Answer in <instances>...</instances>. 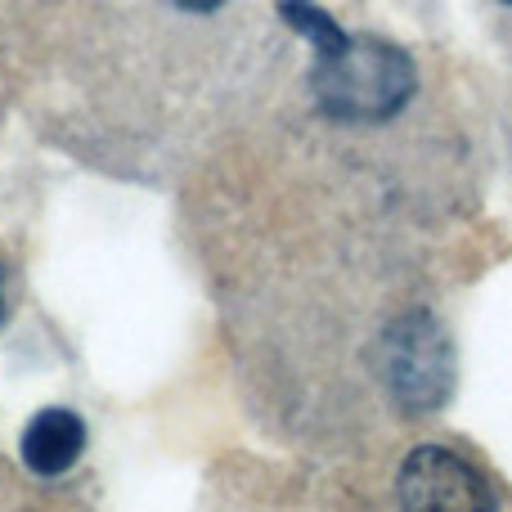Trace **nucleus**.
I'll list each match as a JSON object with an SVG mask.
<instances>
[{
    "mask_svg": "<svg viewBox=\"0 0 512 512\" xmlns=\"http://www.w3.org/2000/svg\"><path fill=\"white\" fill-rule=\"evenodd\" d=\"M396 499L409 512H490L499 504L486 472L445 445H418L400 463Z\"/></svg>",
    "mask_w": 512,
    "mask_h": 512,
    "instance_id": "nucleus-3",
    "label": "nucleus"
},
{
    "mask_svg": "<svg viewBox=\"0 0 512 512\" xmlns=\"http://www.w3.org/2000/svg\"><path fill=\"white\" fill-rule=\"evenodd\" d=\"M167 5H176L180 14H198V18H203V14H221L230 0H167Z\"/></svg>",
    "mask_w": 512,
    "mask_h": 512,
    "instance_id": "nucleus-5",
    "label": "nucleus"
},
{
    "mask_svg": "<svg viewBox=\"0 0 512 512\" xmlns=\"http://www.w3.org/2000/svg\"><path fill=\"white\" fill-rule=\"evenodd\" d=\"M0 324H5V270H0Z\"/></svg>",
    "mask_w": 512,
    "mask_h": 512,
    "instance_id": "nucleus-6",
    "label": "nucleus"
},
{
    "mask_svg": "<svg viewBox=\"0 0 512 512\" xmlns=\"http://www.w3.org/2000/svg\"><path fill=\"white\" fill-rule=\"evenodd\" d=\"M18 454L36 477H63L86 454V418H77L72 409H41L23 427Z\"/></svg>",
    "mask_w": 512,
    "mask_h": 512,
    "instance_id": "nucleus-4",
    "label": "nucleus"
},
{
    "mask_svg": "<svg viewBox=\"0 0 512 512\" xmlns=\"http://www.w3.org/2000/svg\"><path fill=\"white\" fill-rule=\"evenodd\" d=\"M504 5H512V0H504Z\"/></svg>",
    "mask_w": 512,
    "mask_h": 512,
    "instance_id": "nucleus-7",
    "label": "nucleus"
},
{
    "mask_svg": "<svg viewBox=\"0 0 512 512\" xmlns=\"http://www.w3.org/2000/svg\"><path fill=\"white\" fill-rule=\"evenodd\" d=\"M382 373L405 414H432L445 405L454 382V351L445 328L427 310L396 319L382 342Z\"/></svg>",
    "mask_w": 512,
    "mask_h": 512,
    "instance_id": "nucleus-2",
    "label": "nucleus"
},
{
    "mask_svg": "<svg viewBox=\"0 0 512 512\" xmlns=\"http://www.w3.org/2000/svg\"><path fill=\"white\" fill-rule=\"evenodd\" d=\"M279 14L315 45L310 90L315 104L337 122L373 126L396 117L418 86V72L400 45L382 36H355L333 14H324L310 0H279Z\"/></svg>",
    "mask_w": 512,
    "mask_h": 512,
    "instance_id": "nucleus-1",
    "label": "nucleus"
}]
</instances>
